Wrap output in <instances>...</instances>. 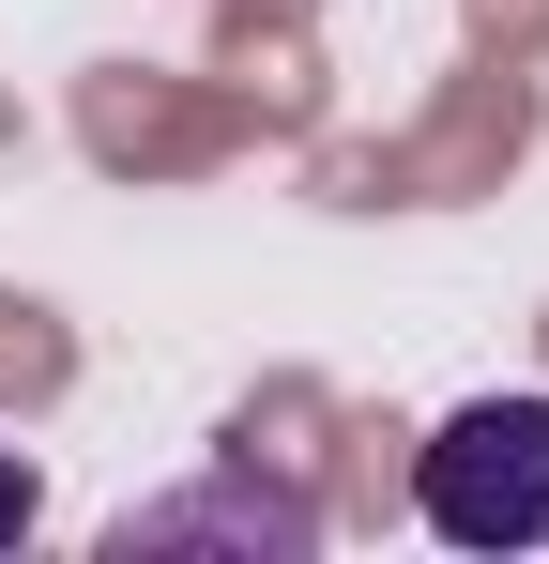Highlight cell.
I'll return each mask as SVG.
<instances>
[{"instance_id": "6da1fadb", "label": "cell", "mask_w": 549, "mask_h": 564, "mask_svg": "<svg viewBox=\"0 0 549 564\" xmlns=\"http://www.w3.org/2000/svg\"><path fill=\"white\" fill-rule=\"evenodd\" d=\"M443 550H549V397H458L412 458Z\"/></svg>"}, {"instance_id": "3957f363", "label": "cell", "mask_w": 549, "mask_h": 564, "mask_svg": "<svg viewBox=\"0 0 549 564\" xmlns=\"http://www.w3.org/2000/svg\"><path fill=\"white\" fill-rule=\"evenodd\" d=\"M31 519H46V488H31V458H15V443H0V550H15V534H31Z\"/></svg>"}, {"instance_id": "7a4b0ae2", "label": "cell", "mask_w": 549, "mask_h": 564, "mask_svg": "<svg viewBox=\"0 0 549 564\" xmlns=\"http://www.w3.org/2000/svg\"><path fill=\"white\" fill-rule=\"evenodd\" d=\"M107 550L122 564L138 550H274V564H305L321 550V503L305 488H260V473H214V488H169V503H122Z\"/></svg>"}]
</instances>
